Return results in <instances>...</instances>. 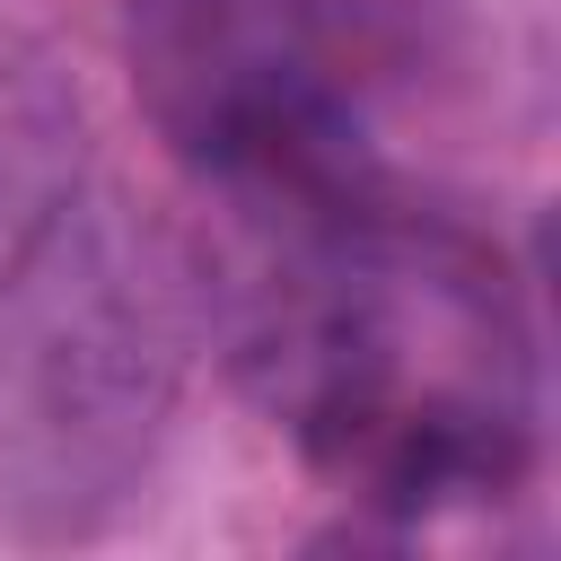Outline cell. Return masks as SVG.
<instances>
[{
  "label": "cell",
  "mask_w": 561,
  "mask_h": 561,
  "mask_svg": "<svg viewBox=\"0 0 561 561\" xmlns=\"http://www.w3.org/2000/svg\"><path fill=\"white\" fill-rule=\"evenodd\" d=\"M184 386V272L123 202H70L0 280V517L88 535L123 508Z\"/></svg>",
  "instance_id": "6da1fadb"
},
{
  "label": "cell",
  "mask_w": 561,
  "mask_h": 561,
  "mask_svg": "<svg viewBox=\"0 0 561 561\" xmlns=\"http://www.w3.org/2000/svg\"><path fill=\"white\" fill-rule=\"evenodd\" d=\"M79 88L26 35H0V280L35 254V237L79 202Z\"/></svg>",
  "instance_id": "7a4b0ae2"
}]
</instances>
